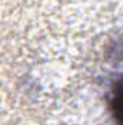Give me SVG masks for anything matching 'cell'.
<instances>
[{"label":"cell","instance_id":"obj_1","mask_svg":"<svg viewBox=\"0 0 123 125\" xmlns=\"http://www.w3.org/2000/svg\"><path fill=\"white\" fill-rule=\"evenodd\" d=\"M104 102L110 125H123V73H117L109 82Z\"/></svg>","mask_w":123,"mask_h":125}]
</instances>
